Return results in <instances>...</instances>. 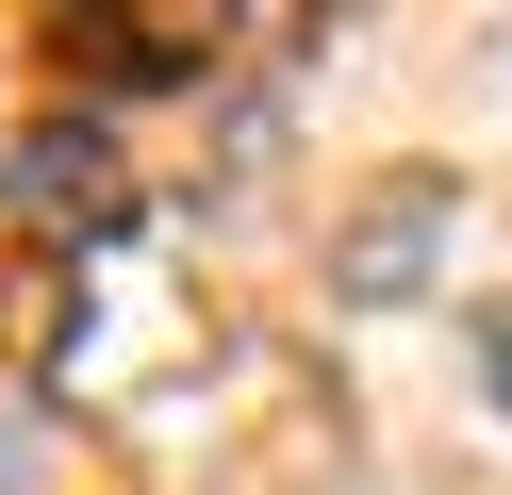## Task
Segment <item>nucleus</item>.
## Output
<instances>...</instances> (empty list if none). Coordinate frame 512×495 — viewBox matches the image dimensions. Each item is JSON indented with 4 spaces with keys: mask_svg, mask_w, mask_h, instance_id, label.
Segmentation results:
<instances>
[{
    "mask_svg": "<svg viewBox=\"0 0 512 495\" xmlns=\"http://www.w3.org/2000/svg\"><path fill=\"white\" fill-rule=\"evenodd\" d=\"M17 215H67V231H116L133 215V165H116L100 116H50L34 149H17Z\"/></svg>",
    "mask_w": 512,
    "mask_h": 495,
    "instance_id": "f257e3e1",
    "label": "nucleus"
}]
</instances>
